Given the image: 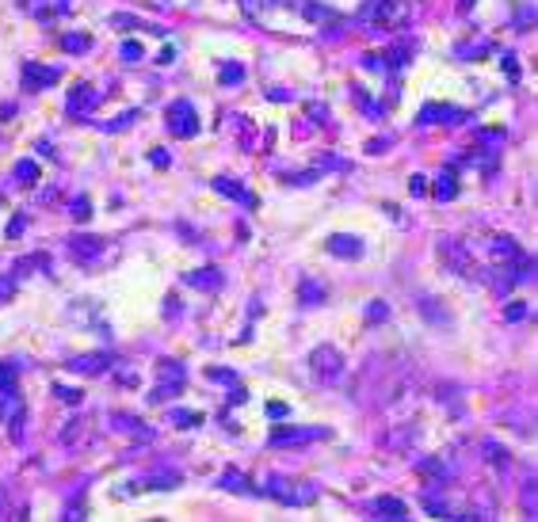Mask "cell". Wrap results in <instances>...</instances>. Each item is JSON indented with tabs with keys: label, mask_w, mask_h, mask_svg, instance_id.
<instances>
[{
	"label": "cell",
	"mask_w": 538,
	"mask_h": 522,
	"mask_svg": "<svg viewBox=\"0 0 538 522\" xmlns=\"http://www.w3.org/2000/svg\"><path fill=\"white\" fill-rule=\"evenodd\" d=\"M69 214L77 217V222H88V217H92V202L80 194V199H73V210H69Z\"/></svg>",
	"instance_id": "27"
},
{
	"label": "cell",
	"mask_w": 538,
	"mask_h": 522,
	"mask_svg": "<svg viewBox=\"0 0 538 522\" xmlns=\"http://www.w3.org/2000/svg\"><path fill=\"white\" fill-rule=\"evenodd\" d=\"M214 191H218V194H230V199H241L244 206H256V199H252V194L244 191L237 179H230V176H218V179H214Z\"/></svg>",
	"instance_id": "20"
},
{
	"label": "cell",
	"mask_w": 538,
	"mask_h": 522,
	"mask_svg": "<svg viewBox=\"0 0 538 522\" xmlns=\"http://www.w3.org/2000/svg\"><path fill=\"white\" fill-rule=\"evenodd\" d=\"M165 126H168L172 137H195L199 134V111H195L187 100H176L172 107L165 111Z\"/></svg>",
	"instance_id": "3"
},
{
	"label": "cell",
	"mask_w": 538,
	"mask_h": 522,
	"mask_svg": "<svg viewBox=\"0 0 538 522\" xmlns=\"http://www.w3.org/2000/svg\"><path fill=\"white\" fill-rule=\"evenodd\" d=\"M412 438H417V427H412V423H405V431H389V435L382 438V443H386L389 450H409Z\"/></svg>",
	"instance_id": "22"
},
{
	"label": "cell",
	"mask_w": 538,
	"mask_h": 522,
	"mask_svg": "<svg viewBox=\"0 0 538 522\" xmlns=\"http://www.w3.org/2000/svg\"><path fill=\"white\" fill-rule=\"evenodd\" d=\"M462 111L458 107H439V103H428V107L420 111V122L424 126H435V122H458Z\"/></svg>",
	"instance_id": "19"
},
{
	"label": "cell",
	"mask_w": 538,
	"mask_h": 522,
	"mask_svg": "<svg viewBox=\"0 0 538 522\" xmlns=\"http://www.w3.org/2000/svg\"><path fill=\"white\" fill-rule=\"evenodd\" d=\"M241 8H244V15H248V20H256L260 8H264V0H241Z\"/></svg>",
	"instance_id": "41"
},
{
	"label": "cell",
	"mask_w": 538,
	"mask_h": 522,
	"mask_svg": "<svg viewBox=\"0 0 538 522\" xmlns=\"http://www.w3.org/2000/svg\"><path fill=\"white\" fill-rule=\"evenodd\" d=\"M317 438H329L324 427H287V431H275L271 446H301V443H317Z\"/></svg>",
	"instance_id": "10"
},
{
	"label": "cell",
	"mask_w": 538,
	"mask_h": 522,
	"mask_svg": "<svg viewBox=\"0 0 538 522\" xmlns=\"http://www.w3.org/2000/svg\"><path fill=\"white\" fill-rule=\"evenodd\" d=\"M458 12H470V0H458Z\"/></svg>",
	"instance_id": "47"
},
{
	"label": "cell",
	"mask_w": 538,
	"mask_h": 522,
	"mask_svg": "<svg viewBox=\"0 0 538 522\" xmlns=\"http://www.w3.org/2000/svg\"><path fill=\"white\" fill-rule=\"evenodd\" d=\"M267 496H275L279 503H290V507H306V503H313V496H317V488L313 484H301V488H283V480H275L271 488H267Z\"/></svg>",
	"instance_id": "9"
},
{
	"label": "cell",
	"mask_w": 538,
	"mask_h": 522,
	"mask_svg": "<svg viewBox=\"0 0 538 522\" xmlns=\"http://www.w3.org/2000/svg\"><path fill=\"white\" fill-rule=\"evenodd\" d=\"M519 256H523V252H519V244L511 240V236H493V259H496V263L511 267Z\"/></svg>",
	"instance_id": "17"
},
{
	"label": "cell",
	"mask_w": 538,
	"mask_h": 522,
	"mask_svg": "<svg viewBox=\"0 0 538 522\" xmlns=\"http://www.w3.org/2000/svg\"><path fill=\"white\" fill-rule=\"evenodd\" d=\"M54 393H58L65 404H80V397H84L80 389H69V385H54Z\"/></svg>",
	"instance_id": "36"
},
{
	"label": "cell",
	"mask_w": 538,
	"mask_h": 522,
	"mask_svg": "<svg viewBox=\"0 0 538 522\" xmlns=\"http://www.w3.org/2000/svg\"><path fill=\"white\" fill-rule=\"evenodd\" d=\"M439 259H443L447 271L462 275V279H474V275H477L474 256H470V248L458 240V236H443V240H439Z\"/></svg>",
	"instance_id": "1"
},
{
	"label": "cell",
	"mask_w": 538,
	"mask_h": 522,
	"mask_svg": "<svg viewBox=\"0 0 538 522\" xmlns=\"http://www.w3.org/2000/svg\"><path fill=\"white\" fill-rule=\"evenodd\" d=\"M267 415H271V420H283V415H287V404H267Z\"/></svg>",
	"instance_id": "43"
},
{
	"label": "cell",
	"mask_w": 538,
	"mask_h": 522,
	"mask_svg": "<svg viewBox=\"0 0 538 522\" xmlns=\"http://www.w3.org/2000/svg\"><path fill=\"white\" fill-rule=\"evenodd\" d=\"M417 473L431 477V484H443V480L454 477V469H451V465H443V458H420L417 461Z\"/></svg>",
	"instance_id": "16"
},
{
	"label": "cell",
	"mask_w": 538,
	"mask_h": 522,
	"mask_svg": "<svg viewBox=\"0 0 538 522\" xmlns=\"http://www.w3.org/2000/svg\"><path fill=\"white\" fill-rule=\"evenodd\" d=\"M374 511H378V519H389V522L409 519V507H405L401 500H394V496H378V500H374Z\"/></svg>",
	"instance_id": "15"
},
{
	"label": "cell",
	"mask_w": 538,
	"mask_h": 522,
	"mask_svg": "<svg viewBox=\"0 0 538 522\" xmlns=\"http://www.w3.org/2000/svg\"><path fill=\"white\" fill-rule=\"evenodd\" d=\"M424 507H428L435 519H451V507H447L443 500H435V496H424Z\"/></svg>",
	"instance_id": "29"
},
{
	"label": "cell",
	"mask_w": 538,
	"mask_h": 522,
	"mask_svg": "<svg viewBox=\"0 0 538 522\" xmlns=\"http://www.w3.org/2000/svg\"><path fill=\"white\" fill-rule=\"evenodd\" d=\"M69 252H73V259H77V263L92 267V263H100V259H103L107 244H103L100 236H73V240H69Z\"/></svg>",
	"instance_id": "7"
},
{
	"label": "cell",
	"mask_w": 538,
	"mask_h": 522,
	"mask_svg": "<svg viewBox=\"0 0 538 522\" xmlns=\"http://www.w3.org/2000/svg\"><path fill=\"white\" fill-rule=\"evenodd\" d=\"M160 65H172L176 61V50H172V46H165V50H160V58H157Z\"/></svg>",
	"instance_id": "44"
},
{
	"label": "cell",
	"mask_w": 538,
	"mask_h": 522,
	"mask_svg": "<svg viewBox=\"0 0 538 522\" xmlns=\"http://www.w3.org/2000/svg\"><path fill=\"white\" fill-rule=\"evenodd\" d=\"M20 12H27V15H35V20L50 23V20H58V15L69 12V0H20Z\"/></svg>",
	"instance_id": "11"
},
{
	"label": "cell",
	"mask_w": 538,
	"mask_h": 522,
	"mask_svg": "<svg viewBox=\"0 0 538 522\" xmlns=\"http://www.w3.org/2000/svg\"><path fill=\"white\" fill-rule=\"evenodd\" d=\"M309 370H313L321 381H340L344 370H348V358L340 355L336 347L321 344V347H313V355H309Z\"/></svg>",
	"instance_id": "2"
},
{
	"label": "cell",
	"mask_w": 538,
	"mask_h": 522,
	"mask_svg": "<svg viewBox=\"0 0 538 522\" xmlns=\"http://www.w3.org/2000/svg\"><path fill=\"white\" fill-rule=\"evenodd\" d=\"M65 366H69L73 374H103L111 362H107V355H103V351H92V355H73Z\"/></svg>",
	"instance_id": "14"
},
{
	"label": "cell",
	"mask_w": 538,
	"mask_h": 522,
	"mask_svg": "<svg viewBox=\"0 0 538 522\" xmlns=\"http://www.w3.org/2000/svg\"><path fill=\"white\" fill-rule=\"evenodd\" d=\"M324 248H329L336 259H359V256H363V240H359V236H348V233L329 236V240H324Z\"/></svg>",
	"instance_id": "13"
},
{
	"label": "cell",
	"mask_w": 538,
	"mask_h": 522,
	"mask_svg": "<svg viewBox=\"0 0 538 522\" xmlns=\"http://www.w3.org/2000/svg\"><path fill=\"white\" fill-rule=\"evenodd\" d=\"M222 488H233V492H244V480H241V473H225V477H222Z\"/></svg>",
	"instance_id": "38"
},
{
	"label": "cell",
	"mask_w": 538,
	"mask_h": 522,
	"mask_svg": "<svg viewBox=\"0 0 538 522\" xmlns=\"http://www.w3.org/2000/svg\"><path fill=\"white\" fill-rule=\"evenodd\" d=\"M172 420L179 423V427H199V423H202V415H199V412H179V408H176V412H172Z\"/></svg>",
	"instance_id": "31"
},
{
	"label": "cell",
	"mask_w": 538,
	"mask_h": 522,
	"mask_svg": "<svg viewBox=\"0 0 538 522\" xmlns=\"http://www.w3.org/2000/svg\"><path fill=\"white\" fill-rule=\"evenodd\" d=\"M149 160H153L157 168H165V164H168V157H165V153H149Z\"/></svg>",
	"instance_id": "46"
},
{
	"label": "cell",
	"mask_w": 538,
	"mask_h": 522,
	"mask_svg": "<svg viewBox=\"0 0 538 522\" xmlns=\"http://www.w3.org/2000/svg\"><path fill=\"white\" fill-rule=\"evenodd\" d=\"M222 80H225V84H241L244 69H241V65H222Z\"/></svg>",
	"instance_id": "35"
},
{
	"label": "cell",
	"mask_w": 538,
	"mask_h": 522,
	"mask_svg": "<svg viewBox=\"0 0 538 522\" xmlns=\"http://www.w3.org/2000/svg\"><path fill=\"white\" fill-rule=\"evenodd\" d=\"M23 225H27V222H23V217H15V222H12V225H8V236H15V233H23Z\"/></svg>",
	"instance_id": "45"
},
{
	"label": "cell",
	"mask_w": 538,
	"mask_h": 522,
	"mask_svg": "<svg viewBox=\"0 0 538 522\" xmlns=\"http://www.w3.org/2000/svg\"><path fill=\"white\" fill-rule=\"evenodd\" d=\"M500 65H504V69H508V77H511V80H516V77H519V65H516V54H500Z\"/></svg>",
	"instance_id": "40"
},
{
	"label": "cell",
	"mask_w": 538,
	"mask_h": 522,
	"mask_svg": "<svg viewBox=\"0 0 538 522\" xmlns=\"http://www.w3.org/2000/svg\"><path fill=\"white\" fill-rule=\"evenodd\" d=\"M23 415V397H20V385H0V420L4 423H20Z\"/></svg>",
	"instance_id": "12"
},
{
	"label": "cell",
	"mask_w": 538,
	"mask_h": 522,
	"mask_svg": "<svg viewBox=\"0 0 538 522\" xmlns=\"http://www.w3.org/2000/svg\"><path fill=\"white\" fill-rule=\"evenodd\" d=\"M409 194H417V199H420V194H428V183H424V176H412V179H409Z\"/></svg>",
	"instance_id": "42"
},
{
	"label": "cell",
	"mask_w": 538,
	"mask_h": 522,
	"mask_svg": "<svg viewBox=\"0 0 538 522\" xmlns=\"http://www.w3.org/2000/svg\"><path fill=\"white\" fill-rule=\"evenodd\" d=\"M363 20L371 23V27H397V20H401V4H397V0H366Z\"/></svg>",
	"instance_id": "4"
},
{
	"label": "cell",
	"mask_w": 538,
	"mask_h": 522,
	"mask_svg": "<svg viewBox=\"0 0 538 522\" xmlns=\"http://www.w3.org/2000/svg\"><path fill=\"white\" fill-rule=\"evenodd\" d=\"M386 316H389V309L382 305V301H374V305L366 309V321H386Z\"/></svg>",
	"instance_id": "39"
},
{
	"label": "cell",
	"mask_w": 538,
	"mask_h": 522,
	"mask_svg": "<svg viewBox=\"0 0 538 522\" xmlns=\"http://www.w3.org/2000/svg\"><path fill=\"white\" fill-rule=\"evenodd\" d=\"M184 279H187V286H199V290H218V286H222V271H218V267H202V271H187Z\"/></svg>",
	"instance_id": "18"
},
{
	"label": "cell",
	"mask_w": 538,
	"mask_h": 522,
	"mask_svg": "<svg viewBox=\"0 0 538 522\" xmlns=\"http://www.w3.org/2000/svg\"><path fill=\"white\" fill-rule=\"evenodd\" d=\"M435 199L439 202L458 199V176H454V168H443V176L435 179Z\"/></svg>",
	"instance_id": "21"
},
{
	"label": "cell",
	"mask_w": 538,
	"mask_h": 522,
	"mask_svg": "<svg viewBox=\"0 0 538 522\" xmlns=\"http://www.w3.org/2000/svg\"><path fill=\"white\" fill-rule=\"evenodd\" d=\"M88 46H92V38H88V35H65L61 38V50H88Z\"/></svg>",
	"instance_id": "25"
},
{
	"label": "cell",
	"mask_w": 538,
	"mask_h": 522,
	"mask_svg": "<svg viewBox=\"0 0 538 522\" xmlns=\"http://www.w3.org/2000/svg\"><path fill=\"white\" fill-rule=\"evenodd\" d=\"M134 118H142V111H126V115H119V122H107V134H119V130H126Z\"/></svg>",
	"instance_id": "32"
},
{
	"label": "cell",
	"mask_w": 538,
	"mask_h": 522,
	"mask_svg": "<svg viewBox=\"0 0 538 522\" xmlns=\"http://www.w3.org/2000/svg\"><path fill=\"white\" fill-rule=\"evenodd\" d=\"M179 389H184V366L179 362H160V385L149 393V401H165V397H176Z\"/></svg>",
	"instance_id": "6"
},
{
	"label": "cell",
	"mask_w": 538,
	"mask_h": 522,
	"mask_svg": "<svg viewBox=\"0 0 538 522\" xmlns=\"http://www.w3.org/2000/svg\"><path fill=\"white\" fill-rule=\"evenodd\" d=\"M0 519H4V515H0Z\"/></svg>",
	"instance_id": "48"
},
{
	"label": "cell",
	"mask_w": 538,
	"mask_h": 522,
	"mask_svg": "<svg viewBox=\"0 0 538 522\" xmlns=\"http://www.w3.org/2000/svg\"><path fill=\"white\" fill-rule=\"evenodd\" d=\"M103 95L96 92L92 84H77L69 92V100H65V111H69V115H77V118H84L88 111H96V103H100Z\"/></svg>",
	"instance_id": "8"
},
{
	"label": "cell",
	"mask_w": 538,
	"mask_h": 522,
	"mask_svg": "<svg viewBox=\"0 0 538 522\" xmlns=\"http://www.w3.org/2000/svg\"><path fill=\"white\" fill-rule=\"evenodd\" d=\"M84 423H88V420H69V427L61 431V443H65V446L84 443V438H88V435H84Z\"/></svg>",
	"instance_id": "23"
},
{
	"label": "cell",
	"mask_w": 538,
	"mask_h": 522,
	"mask_svg": "<svg viewBox=\"0 0 538 522\" xmlns=\"http://www.w3.org/2000/svg\"><path fill=\"white\" fill-rule=\"evenodd\" d=\"M485 458L493 465H508V450H500L496 443H485Z\"/></svg>",
	"instance_id": "34"
},
{
	"label": "cell",
	"mask_w": 538,
	"mask_h": 522,
	"mask_svg": "<svg viewBox=\"0 0 538 522\" xmlns=\"http://www.w3.org/2000/svg\"><path fill=\"white\" fill-rule=\"evenodd\" d=\"M122 61H130V65H134V61H142L145 58V50H142V43H122Z\"/></svg>",
	"instance_id": "30"
},
{
	"label": "cell",
	"mask_w": 538,
	"mask_h": 522,
	"mask_svg": "<svg viewBox=\"0 0 538 522\" xmlns=\"http://www.w3.org/2000/svg\"><path fill=\"white\" fill-rule=\"evenodd\" d=\"M15 378H20V366H15V362H0V385H15Z\"/></svg>",
	"instance_id": "33"
},
{
	"label": "cell",
	"mask_w": 538,
	"mask_h": 522,
	"mask_svg": "<svg viewBox=\"0 0 538 522\" xmlns=\"http://www.w3.org/2000/svg\"><path fill=\"white\" fill-rule=\"evenodd\" d=\"M301 12H306V20H313V23H321V20H336V15H332L329 8H321V4H301Z\"/></svg>",
	"instance_id": "28"
},
{
	"label": "cell",
	"mask_w": 538,
	"mask_h": 522,
	"mask_svg": "<svg viewBox=\"0 0 538 522\" xmlns=\"http://www.w3.org/2000/svg\"><path fill=\"white\" fill-rule=\"evenodd\" d=\"M298 298H301V305H317V301H324V286H317V282H301Z\"/></svg>",
	"instance_id": "24"
},
{
	"label": "cell",
	"mask_w": 538,
	"mask_h": 522,
	"mask_svg": "<svg viewBox=\"0 0 538 522\" xmlns=\"http://www.w3.org/2000/svg\"><path fill=\"white\" fill-rule=\"evenodd\" d=\"M61 69H54V65H38V61H23V88L27 92H43V88L58 84Z\"/></svg>",
	"instance_id": "5"
},
{
	"label": "cell",
	"mask_w": 538,
	"mask_h": 522,
	"mask_svg": "<svg viewBox=\"0 0 538 522\" xmlns=\"http://www.w3.org/2000/svg\"><path fill=\"white\" fill-rule=\"evenodd\" d=\"M15 176H20L23 183H35V179H38V164H35V160H20V164H15Z\"/></svg>",
	"instance_id": "26"
},
{
	"label": "cell",
	"mask_w": 538,
	"mask_h": 522,
	"mask_svg": "<svg viewBox=\"0 0 538 522\" xmlns=\"http://www.w3.org/2000/svg\"><path fill=\"white\" fill-rule=\"evenodd\" d=\"M523 316H527V305H523V301H511V305L504 309V321H511V324L523 321Z\"/></svg>",
	"instance_id": "37"
}]
</instances>
